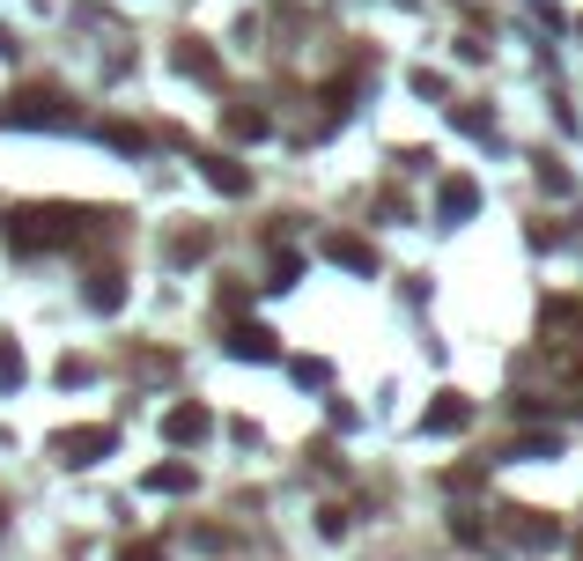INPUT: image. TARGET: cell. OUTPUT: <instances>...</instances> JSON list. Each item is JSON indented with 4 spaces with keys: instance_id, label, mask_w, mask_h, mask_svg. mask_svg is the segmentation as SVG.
<instances>
[{
    "instance_id": "cell-1",
    "label": "cell",
    "mask_w": 583,
    "mask_h": 561,
    "mask_svg": "<svg viewBox=\"0 0 583 561\" xmlns=\"http://www.w3.org/2000/svg\"><path fill=\"white\" fill-rule=\"evenodd\" d=\"M74 229H82V207H8V222H0V237L15 251H37V245L60 251Z\"/></svg>"
},
{
    "instance_id": "cell-2",
    "label": "cell",
    "mask_w": 583,
    "mask_h": 561,
    "mask_svg": "<svg viewBox=\"0 0 583 561\" xmlns=\"http://www.w3.org/2000/svg\"><path fill=\"white\" fill-rule=\"evenodd\" d=\"M45 451L60 465H97V458H111V451H119V436H111L104 421H82V429H52Z\"/></svg>"
},
{
    "instance_id": "cell-3",
    "label": "cell",
    "mask_w": 583,
    "mask_h": 561,
    "mask_svg": "<svg viewBox=\"0 0 583 561\" xmlns=\"http://www.w3.org/2000/svg\"><path fill=\"white\" fill-rule=\"evenodd\" d=\"M67 126V104H60V89H15V97L0 104V126Z\"/></svg>"
},
{
    "instance_id": "cell-4",
    "label": "cell",
    "mask_w": 583,
    "mask_h": 561,
    "mask_svg": "<svg viewBox=\"0 0 583 561\" xmlns=\"http://www.w3.org/2000/svg\"><path fill=\"white\" fill-rule=\"evenodd\" d=\"M207 429H215V414H207L199 399H185V407H171V414H163V443H199Z\"/></svg>"
},
{
    "instance_id": "cell-5",
    "label": "cell",
    "mask_w": 583,
    "mask_h": 561,
    "mask_svg": "<svg viewBox=\"0 0 583 561\" xmlns=\"http://www.w3.org/2000/svg\"><path fill=\"white\" fill-rule=\"evenodd\" d=\"M465 421H473V399H465V391H436V407L421 414V429H429V436H451Z\"/></svg>"
},
{
    "instance_id": "cell-6",
    "label": "cell",
    "mask_w": 583,
    "mask_h": 561,
    "mask_svg": "<svg viewBox=\"0 0 583 561\" xmlns=\"http://www.w3.org/2000/svg\"><path fill=\"white\" fill-rule=\"evenodd\" d=\"M503 517H510V532L525 539L532 554H547V547H554V539H561V525H554V517H547V510H503Z\"/></svg>"
},
{
    "instance_id": "cell-7",
    "label": "cell",
    "mask_w": 583,
    "mask_h": 561,
    "mask_svg": "<svg viewBox=\"0 0 583 561\" xmlns=\"http://www.w3.org/2000/svg\"><path fill=\"white\" fill-rule=\"evenodd\" d=\"M229 355H244V363H281V341H273L267 325H237V333H229Z\"/></svg>"
},
{
    "instance_id": "cell-8",
    "label": "cell",
    "mask_w": 583,
    "mask_h": 561,
    "mask_svg": "<svg viewBox=\"0 0 583 561\" xmlns=\"http://www.w3.org/2000/svg\"><path fill=\"white\" fill-rule=\"evenodd\" d=\"M141 488H148V495H193V488H199V473H193V465H148Z\"/></svg>"
},
{
    "instance_id": "cell-9",
    "label": "cell",
    "mask_w": 583,
    "mask_h": 561,
    "mask_svg": "<svg viewBox=\"0 0 583 561\" xmlns=\"http://www.w3.org/2000/svg\"><path fill=\"white\" fill-rule=\"evenodd\" d=\"M325 259H333V267H355V273H369V267H377V251H369L363 237H341V229L325 237Z\"/></svg>"
},
{
    "instance_id": "cell-10",
    "label": "cell",
    "mask_w": 583,
    "mask_h": 561,
    "mask_svg": "<svg viewBox=\"0 0 583 561\" xmlns=\"http://www.w3.org/2000/svg\"><path fill=\"white\" fill-rule=\"evenodd\" d=\"M222 126H229L237 141H267V133H273V119H267V111H251V104H237V111H222Z\"/></svg>"
},
{
    "instance_id": "cell-11",
    "label": "cell",
    "mask_w": 583,
    "mask_h": 561,
    "mask_svg": "<svg viewBox=\"0 0 583 561\" xmlns=\"http://www.w3.org/2000/svg\"><path fill=\"white\" fill-rule=\"evenodd\" d=\"M473 207H481V185H473V177H451V185H443V215L458 222V215H473Z\"/></svg>"
},
{
    "instance_id": "cell-12",
    "label": "cell",
    "mask_w": 583,
    "mask_h": 561,
    "mask_svg": "<svg viewBox=\"0 0 583 561\" xmlns=\"http://www.w3.org/2000/svg\"><path fill=\"white\" fill-rule=\"evenodd\" d=\"M89 303H97V311H119V303H126L119 273H89Z\"/></svg>"
},
{
    "instance_id": "cell-13",
    "label": "cell",
    "mask_w": 583,
    "mask_h": 561,
    "mask_svg": "<svg viewBox=\"0 0 583 561\" xmlns=\"http://www.w3.org/2000/svg\"><path fill=\"white\" fill-rule=\"evenodd\" d=\"M207 177H215L222 193H251V171H237L229 155H215V163H207Z\"/></svg>"
},
{
    "instance_id": "cell-14",
    "label": "cell",
    "mask_w": 583,
    "mask_h": 561,
    "mask_svg": "<svg viewBox=\"0 0 583 561\" xmlns=\"http://www.w3.org/2000/svg\"><path fill=\"white\" fill-rule=\"evenodd\" d=\"M177 67H185V74H199V82H215V60L199 52V37H185V45H177Z\"/></svg>"
},
{
    "instance_id": "cell-15",
    "label": "cell",
    "mask_w": 583,
    "mask_h": 561,
    "mask_svg": "<svg viewBox=\"0 0 583 561\" xmlns=\"http://www.w3.org/2000/svg\"><path fill=\"white\" fill-rule=\"evenodd\" d=\"M23 385V355H15V341L0 333V391H15Z\"/></svg>"
},
{
    "instance_id": "cell-16",
    "label": "cell",
    "mask_w": 583,
    "mask_h": 561,
    "mask_svg": "<svg viewBox=\"0 0 583 561\" xmlns=\"http://www.w3.org/2000/svg\"><path fill=\"white\" fill-rule=\"evenodd\" d=\"M295 273H303V259H295V251H281V259H273V281H267V289H295Z\"/></svg>"
},
{
    "instance_id": "cell-17",
    "label": "cell",
    "mask_w": 583,
    "mask_h": 561,
    "mask_svg": "<svg viewBox=\"0 0 583 561\" xmlns=\"http://www.w3.org/2000/svg\"><path fill=\"white\" fill-rule=\"evenodd\" d=\"M119 561H163V539H126Z\"/></svg>"
},
{
    "instance_id": "cell-18",
    "label": "cell",
    "mask_w": 583,
    "mask_h": 561,
    "mask_svg": "<svg viewBox=\"0 0 583 561\" xmlns=\"http://www.w3.org/2000/svg\"><path fill=\"white\" fill-rule=\"evenodd\" d=\"M554 451H561L554 436H525V443H517V451H510V458H554Z\"/></svg>"
},
{
    "instance_id": "cell-19",
    "label": "cell",
    "mask_w": 583,
    "mask_h": 561,
    "mask_svg": "<svg viewBox=\"0 0 583 561\" xmlns=\"http://www.w3.org/2000/svg\"><path fill=\"white\" fill-rule=\"evenodd\" d=\"M451 539H465V547H487V532H481V517H451Z\"/></svg>"
}]
</instances>
